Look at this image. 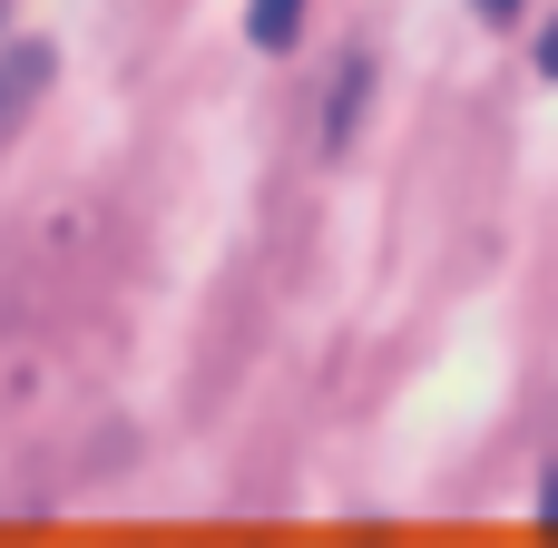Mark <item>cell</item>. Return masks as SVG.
I'll use <instances>...</instances> for the list:
<instances>
[{
    "mask_svg": "<svg viewBox=\"0 0 558 548\" xmlns=\"http://www.w3.org/2000/svg\"><path fill=\"white\" fill-rule=\"evenodd\" d=\"M245 29H255V49H294V29H304V0H255V10H245Z\"/></svg>",
    "mask_w": 558,
    "mask_h": 548,
    "instance_id": "3",
    "label": "cell"
},
{
    "mask_svg": "<svg viewBox=\"0 0 558 548\" xmlns=\"http://www.w3.org/2000/svg\"><path fill=\"white\" fill-rule=\"evenodd\" d=\"M539 69H549V78H558V29H549V39H539Z\"/></svg>",
    "mask_w": 558,
    "mask_h": 548,
    "instance_id": "5",
    "label": "cell"
},
{
    "mask_svg": "<svg viewBox=\"0 0 558 548\" xmlns=\"http://www.w3.org/2000/svg\"><path fill=\"white\" fill-rule=\"evenodd\" d=\"M481 20H520V0H481Z\"/></svg>",
    "mask_w": 558,
    "mask_h": 548,
    "instance_id": "4",
    "label": "cell"
},
{
    "mask_svg": "<svg viewBox=\"0 0 558 548\" xmlns=\"http://www.w3.org/2000/svg\"><path fill=\"white\" fill-rule=\"evenodd\" d=\"M39 78H49V49H10V59H0V127L20 118V98H29Z\"/></svg>",
    "mask_w": 558,
    "mask_h": 548,
    "instance_id": "2",
    "label": "cell"
},
{
    "mask_svg": "<svg viewBox=\"0 0 558 548\" xmlns=\"http://www.w3.org/2000/svg\"><path fill=\"white\" fill-rule=\"evenodd\" d=\"M549 539H558V480H549Z\"/></svg>",
    "mask_w": 558,
    "mask_h": 548,
    "instance_id": "6",
    "label": "cell"
},
{
    "mask_svg": "<svg viewBox=\"0 0 558 548\" xmlns=\"http://www.w3.org/2000/svg\"><path fill=\"white\" fill-rule=\"evenodd\" d=\"M363 88H373V59H343V78H333V108H324V137H333V147L353 137V118H363Z\"/></svg>",
    "mask_w": 558,
    "mask_h": 548,
    "instance_id": "1",
    "label": "cell"
}]
</instances>
